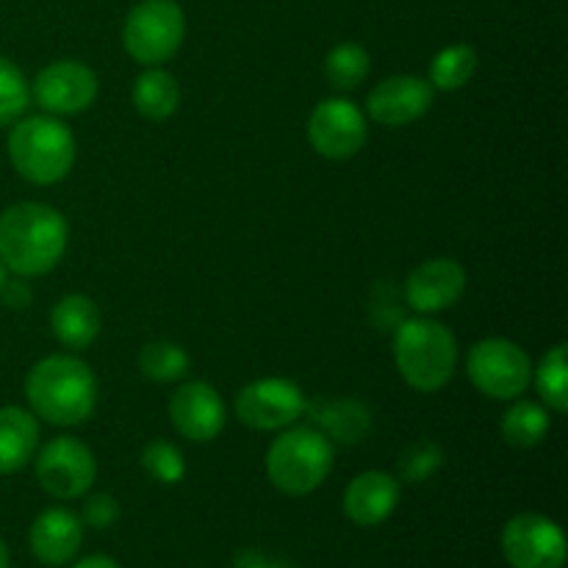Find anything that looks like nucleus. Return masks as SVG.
<instances>
[{
    "mask_svg": "<svg viewBox=\"0 0 568 568\" xmlns=\"http://www.w3.org/2000/svg\"><path fill=\"white\" fill-rule=\"evenodd\" d=\"M433 94L427 78L419 75H394L377 83L366 98V109L375 122L386 128H403L410 122L422 120L430 111Z\"/></svg>",
    "mask_w": 568,
    "mask_h": 568,
    "instance_id": "obj_14",
    "label": "nucleus"
},
{
    "mask_svg": "<svg viewBox=\"0 0 568 568\" xmlns=\"http://www.w3.org/2000/svg\"><path fill=\"white\" fill-rule=\"evenodd\" d=\"M305 408L303 388L286 377H261L236 397V416L253 430H286L297 425Z\"/></svg>",
    "mask_w": 568,
    "mask_h": 568,
    "instance_id": "obj_11",
    "label": "nucleus"
},
{
    "mask_svg": "<svg viewBox=\"0 0 568 568\" xmlns=\"http://www.w3.org/2000/svg\"><path fill=\"white\" fill-rule=\"evenodd\" d=\"M26 399L31 414L48 425L75 427L87 422L98 405V381L87 361L75 355H48L28 372Z\"/></svg>",
    "mask_w": 568,
    "mask_h": 568,
    "instance_id": "obj_2",
    "label": "nucleus"
},
{
    "mask_svg": "<svg viewBox=\"0 0 568 568\" xmlns=\"http://www.w3.org/2000/svg\"><path fill=\"white\" fill-rule=\"evenodd\" d=\"M28 544L39 564L64 566L78 555L83 544V525L72 510L48 508L33 519Z\"/></svg>",
    "mask_w": 568,
    "mask_h": 568,
    "instance_id": "obj_16",
    "label": "nucleus"
},
{
    "mask_svg": "<svg viewBox=\"0 0 568 568\" xmlns=\"http://www.w3.org/2000/svg\"><path fill=\"white\" fill-rule=\"evenodd\" d=\"M75 136L53 114L26 116L9 133V161L20 178L37 186L64 181L75 166Z\"/></svg>",
    "mask_w": 568,
    "mask_h": 568,
    "instance_id": "obj_4",
    "label": "nucleus"
},
{
    "mask_svg": "<svg viewBox=\"0 0 568 568\" xmlns=\"http://www.w3.org/2000/svg\"><path fill=\"white\" fill-rule=\"evenodd\" d=\"M139 369L148 381L175 383L189 372V355L175 342L144 344L142 353H139Z\"/></svg>",
    "mask_w": 568,
    "mask_h": 568,
    "instance_id": "obj_26",
    "label": "nucleus"
},
{
    "mask_svg": "<svg viewBox=\"0 0 568 568\" xmlns=\"http://www.w3.org/2000/svg\"><path fill=\"white\" fill-rule=\"evenodd\" d=\"M72 568H120V566H116L111 558H105V555H89V558H83L81 564H75Z\"/></svg>",
    "mask_w": 568,
    "mask_h": 568,
    "instance_id": "obj_33",
    "label": "nucleus"
},
{
    "mask_svg": "<svg viewBox=\"0 0 568 568\" xmlns=\"http://www.w3.org/2000/svg\"><path fill=\"white\" fill-rule=\"evenodd\" d=\"M98 460L92 449L75 436H59L44 444L37 455V480L50 497L78 499L92 488Z\"/></svg>",
    "mask_w": 568,
    "mask_h": 568,
    "instance_id": "obj_8",
    "label": "nucleus"
},
{
    "mask_svg": "<svg viewBox=\"0 0 568 568\" xmlns=\"http://www.w3.org/2000/svg\"><path fill=\"white\" fill-rule=\"evenodd\" d=\"M142 469L164 486H178L186 477V458L175 444L155 438L142 449Z\"/></svg>",
    "mask_w": 568,
    "mask_h": 568,
    "instance_id": "obj_28",
    "label": "nucleus"
},
{
    "mask_svg": "<svg viewBox=\"0 0 568 568\" xmlns=\"http://www.w3.org/2000/svg\"><path fill=\"white\" fill-rule=\"evenodd\" d=\"M444 466V449L436 442H416L399 458V475L405 483H425Z\"/></svg>",
    "mask_w": 568,
    "mask_h": 568,
    "instance_id": "obj_29",
    "label": "nucleus"
},
{
    "mask_svg": "<svg viewBox=\"0 0 568 568\" xmlns=\"http://www.w3.org/2000/svg\"><path fill=\"white\" fill-rule=\"evenodd\" d=\"M67 220L44 203H14L0 214V261L20 277L55 270L67 250Z\"/></svg>",
    "mask_w": 568,
    "mask_h": 568,
    "instance_id": "obj_1",
    "label": "nucleus"
},
{
    "mask_svg": "<svg viewBox=\"0 0 568 568\" xmlns=\"http://www.w3.org/2000/svg\"><path fill=\"white\" fill-rule=\"evenodd\" d=\"M464 292L466 270L453 258L422 261L405 281V303L425 316L453 308Z\"/></svg>",
    "mask_w": 568,
    "mask_h": 568,
    "instance_id": "obj_15",
    "label": "nucleus"
},
{
    "mask_svg": "<svg viewBox=\"0 0 568 568\" xmlns=\"http://www.w3.org/2000/svg\"><path fill=\"white\" fill-rule=\"evenodd\" d=\"M0 568H11L9 547H6V541H3V538H0Z\"/></svg>",
    "mask_w": 568,
    "mask_h": 568,
    "instance_id": "obj_34",
    "label": "nucleus"
},
{
    "mask_svg": "<svg viewBox=\"0 0 568 568\" xmlns=\"http://www.w3.org/2000/svg\"><path fill=\"white\" fill-rule=\"evenodd\" d=\"M499 427H503V438L510 447L530 449L538 447L547 438L552 422H549V410L544 405L530 403V399H519L516 405H510Z\"/></svg>",
    "mask_w": 568,
    "mask_h": 568,
    "instance_id": "obj_23",
    "label": "nucleus"
},
{
    "mask_svg": "<svg viewBox=\"0 0 568 568\" xmlns=\"http://www.w3.org/2000/svg\"><path fill=\"white\" fill-rule=\"evenodd\" d=\"M133 105L144 120H170L181 105V89L172 72L161 67H148L133 83Z\"/></svg>",
    "mask_w": 568,
    "mask_h": 568,
    "instance_id": "obj_21",
    "label": "nucleus"
},
{
    "mask_svg": "<svg viewBox=\"0 0 568 568\" xmlns=\"http://www.w3.org/2000/svg\"><path fill=\"white\" fill-rule=\"evenodd\" d=\"M31 98L53 116L81 114L98 98V75L75 59H61L39 70L31 83Z\"/></svg>",
    "mask_w": 568,
    "mask_h": 568,
    "instance_id": "obj_12",
    "label": "nucleus"
},
{
    "mask_svg": "<svg viewBox=\"0 0 568 568\" xmlns=\"http://www.w3.org/2000/svg\"><path fill=\"white\" fill-rule=\"evenodd\" d=\"M103 327L98 303L87 294H67L50 311V331L67 349H87Z\"/></svg>",
    "mask_w": 568,
    "mask_h": 568,
    "instance_id": "obj_18",
    "label": "nucleus"
},
{
    "mask_svg": "<svg viewBox=\"0 0 568 568\" xmlns=\"http://www.w3.org/2000/svg\"><path fill=\"white\" fill-rule=\"evenodd\" d=\"M120 519V503L111 494H94L83 505V521L94 530H105Z\"/></svg>",
    "mask_w": 568,
    "mask_h": 568,
    "instance_id": "obj_30",
    "label": "nucleus"
},
{
    "mask_svg": "<svg viewBox=\"0 0 568 568\" xmlns=\"http://www.w3.org/2000/svg\"><path fill=\"white\" fill-rule=\"evenodd\" d=\"M333 442L314 425L286 427L266 453L270 483L286 497L316 491L333 471Z\"/></svg>",
    "mask_w": 568,
    "mask_h": 568,
    "instance_id": "obj_5",
    "label": "nucleus"
},
{
    "mask_svg": "<svg viewBox=\"0 0 568 568\" xmlns=\"http://www.w3.org/2000/svg\"><path fill=\"white\" fill-rule=\"evenodd\" d=\"M31 103V83L26 81L20 67L0 55V128L14 125Z\"/></svg>",
    "mask_w": 568,
    "mask_h": 568,
    "instance_id": "obj_27",
    "label": "nucleus"
},
{
    "mask_svg": "<svg viewBox=\"0 0 568 568\" xmlns=\"http://www.w3.org/2000/svg\"><path fill=\"white\" fill-rule=\"evenodd\" d=\"M0 300H3L9 308H26L31 303V288L26 283H11L6 281V286L0 288Z\"/></svg>",
    "mask_w": 568,
    "mask_h": 568,
    "instance_id": "obj_32",
    "label": "nucleus"
},
{
    "mask_svg": "<svg viewBox=\"0 0 568 568\" xmlns=\"http://www.w3.org/2000/svg\"><path fill=\"white\" fill-rule=\"evenodd\" d=\"M233 568H292V566L266 558V555L255 552V549H242V552L233 558Z\"/></svg>",
    "mask_w": 568,
    "mask_h": 568,
    "instance_id": "obj_31",
    "label": "nucleus"
},
{
    "mask_svg": "<svg viewBox=\"0 0 568 568\" xmlns=\"http://www.w3.org/2000/svg\"><path fill=\"white\" fill-rule=\"evenodd\" d=\"M477 64H480V55H477L471 44H447V48L433 55L430 78L427 81L438 92H458V89H464L475 78Z\"/></svg>",
    "mask_w": 568,
    "mask_h": 568,
    "instance_id": "obj_22",
    "label": "nucleus"
},
{
    "mask_svg": "<svg viewBox=\"0 0 568 568\" xmlns=\"http://www.w3.org/2000/svg\"><path fill=\"white\" fill-rule=\"evenodd\" d=\"M186 14L175 0H139L122 26V48L133 61L159 67L181 50Z\"/></svg>",
    "mask_w": 568,
    "mask_h": 568,
    "instance_id": "obj_6",
    "label": "nucleus"
},
{
    "mask_svg": "<svg viewBox=\"0 0 568 568\" xmlns=\"http://www.w3.org/2000/svg\"><path fill=\"white\" fill-rule=\"evenodd\" d=\"M6 281H9V270H6L3 261H0V288L6 286Z\"/></svg>",
    "mask_w": 568,
    "mask_h": 568,
    "instance_id": "obj_35",
    "label": "nucleus"
},
{
    "mask_svg": "<svg viewBox=\"0 0 568 568\" xmlns=\"http://www.w3.org/2000/svg\"><path fill=\"white\" fill-rule=\"evenodd\" d=\"M394 361L410 388L422 394L442 392L458 366V342L436 320H405L394 331Z\"/></svg>",
    "mask_w": 568,
    "mask_h": 568,
    "instance_id": "obj_3",
    "label": "nucleus"
},
{
    "mask_svg": "<svg viewBox=\"0 0 568 568\" xmlns=\"http://www.w3.org/2000/svg\"><path fill=\"white\" fill-rule=\"evenodd\" d=\"M399 483L388 471H364L344 491V516L358 527H377L397 510Z\"/></svg>",
    "mask_w": 568,
    "mask_h": 568,
    "instance_id": "obj_17",
    "label": "nucleus"
},
{
    "mask_svg": "<svg viewBox=\"0 0 568 568\" xmlns=\"http://www.w3.org/2000/svg\"><path fill=\"white\" fill-rule=\"evenodd\" d=\"M325 78L333 89L347 92V89L361 87L372 70V59L364 44L358 42H338L325 59Z\"/></svg>",
    "mask_w": 568,
    "mask_h": 568,
    "instance_id": "obj_24",
    "label": "nucleus"
},
{
    "mask_svg": "<svg viewBox=\"0 0 568 568\" xmlns=\"http://www.w3.org/2000/svg\"><path fill=\"white\" fill-rule=\"evenodd\" d=\"M471 386L491 399H519L532 381L530 355L508 338H483L466 355Z\"/></svg>",
    "mask_w": 568,
    "mask_h": 568,
    "instance_id": "obj_7",
    "label": "nucleus"
},
{
    "mask_svg": "<svg viewBox=\"0 0 568 568\" xmlns=\"http://www.w3.org/2000/svg\"><path fill=\"white\" fill-rule=\"evenodd\" d=\"M170 419L183 438L194 444L214 442L227 419L220 392L203 381L183 383L170 399Z\"/></svg>",
    "mask_w": 568,
    "mask_h": 568,
    "instance_id": "obj_13",
    "label": "nucleus"
},
{
    "mask_svg": "<svg viewBox=\"0 0 568 568\" xmlns=\"http://www.w3.org/2000/svg\"><path fill=\"white\" fill-rule=\"evenodd\" d=\"M369 125L366 114L344 98L322 100L308 120V142L322 159L347 161L364 150Z\"/></svg>",
    "mask_w": 568,
    "mask_h": 568,
    "instance_id": "obj_10",
    "label": "nucleus"
},
{
    "mask_svg": "<svg viewBox=\"0 0 568 568\" xmlns=\"http://www.w3.org/2000/svg\"><path fill=\"white\" fill-rule=\"evenodd\" d=\"M505 560L510 568H564V530L544 514H519L503 527L499 536Z\"/></svg>",
    "mask_w": 568,
    "mask_h": 568,
    "instance_id": "obj_9",
    "label": "nucleus"
},
{
    "mask_svg": "<svg viewBox=\"0 0 568 568\" xmlns=\"http://www.w3.org/2000/svg\"><path fill=\"white\" fill-rule=\"evenodd\" d=\"M566 344H555L541 358L536 375V388L541 403L555 414L568 410V364H566Z\"/></svg>",
    "mask_w": 568,
    "mask_h": 568,
    "instance_id": "obj_25",
    "label": "nucleus"
},
{
    "mask_svg": "<svg viewBox=\"0 0 568 568\" xmlns=\"http://www.w3.org/2000/svg\"><path fill=\"white\" fill-rule=\"evenodd\" d=\"M305 414H311L316 430H322L333 442L361 444L372 430V414L358 399H320L308 405Z\"/></svg>",
    "mask_w": 568,
    "mask_h": 568,
    "instance_id": "obj_20",
    "label": "nucleus"
},
{
    "mask_svg": "<svg viewBox=\"0 0 568 568\" xmlns=\"http://www.w3.org/2000/svg\"><path fill=\"white\" fill-rule=\"evenodd\" d=\"M39 447V422L31 410L6 405L0 408V475L26 469Z\"/></svg>",
    "mask_w": 568,
    "mask_h": 568,
    "instance_id": "obj_19",
    "label": "nucleus"
}]
</instances>
